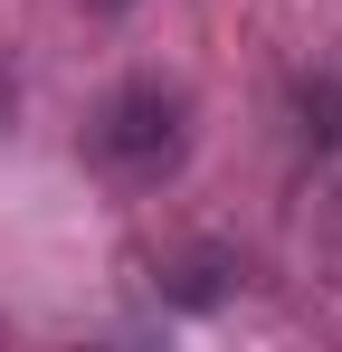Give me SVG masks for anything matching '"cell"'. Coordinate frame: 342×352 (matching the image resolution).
I'll use <instances>...</instances> for the list:
<instances>
[{"instance_id":"1","label":"cell","mask_w":342,"mask_h":352,"mask_svg":"<svg viewBox=\"0 0 342 352\" xmlns=\"http://www.w3.org/2000/svg\"><path fill=\"white\" fill-rule=\"evenodd\" d=\"M86 153L95 172L124 181V190H162L181 162H190V96L171 76H124L105 105L86 115Z\"/></svg>"},{"instance_id":"2","label":"cell","mask_w":342,"mask_h":352,"mask_svg":"<svg viewBox=\"0 0 342 352\" xmlns=\"http://www.w3.org/2000/svg\"><path fill=\"white\" fill-rule=\"evenodd\" d=\"M295 153L323 190H342V58L295 76Z\"/></svg>"}]
</instances>
